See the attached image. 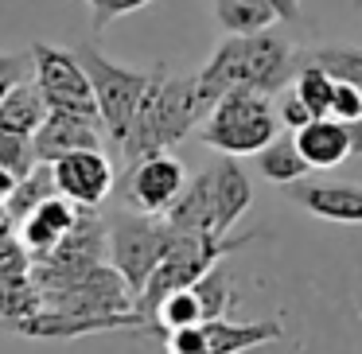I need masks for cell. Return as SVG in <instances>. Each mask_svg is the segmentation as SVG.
<instances>
[{
	"label": "cell",
	"instance_id": "6da1fadb",
	"mask_svg": "<svg viewBox=\"0 0 362 354\" xmlns=\"http://www.w3.org/2000/svg\"><path fill=\"white\" fill-rule=\"evenodd\" d=\"M199 74V94L206 105L234 90H253V94H281L292 78L300 74V59L281 35H230Z\"/></svg>",
	"mask_w": 362,
	"mask_h": 354
},
{
	"label": "cell",
	"instance_id": "4dcf8cb0",
	"mask_svg": "<svg viewBox=\"0 0 362 354\" xmlns=\"http://www.w3.org/2000/svg\"><path fill=\"white\" fill-rule=\"evenodd\" d=\"M276 12V20H284V24H296L300 20V0H269Z\"/></svg>",
	"mask_w": 362,
	"mask_h": 354
},
{
	"label": "cell",
	"instance_id": "7402d4cb",
	"mask_svg": "<svg viewBox=\"0 0 362 354\" xmlns=\"http://www.w3.org/2000/svg\"><path fill=\"white\" fill-rule=\"evenodd\" d=\"M296 98L312 110V117H331V98H335V78L323 66L308 63L296 74Z\"/></svg>",
	"mask_w": 362,
	"mask_h": 354
},
{
	"label": "cell",
	"instance_id": "5b68a950",
	"mask_svg": "<svg viewBox=\"0 0 362 354\" xmlns=\"http://www.w3.org/2000/svg\"><path fill=\"white\" fill-rule=\"evenodd\" d=\"M250 242H253V234H245V237H199V234H183L180 230V237L168 249V257L156 265V273L148 276V284L136 296V312H144L152 319L160 300H168L180 288H191L211 265H218L222 257H230L234 249H242Z\"/></svg>",
	"mask_w": 362,
	"mask_h": 354
},
{
	"label": "cell",
	"instance_id": "cb8c5ba5",
	"mask_svg": "<svg viewBox=\"0 0 362 354\" xmlns=\"http://www.w3.org/2000/svg\"><path fill=\"white\" fill-rule=\"evenodd\" d=\"M312 63L323 66L335 82L362 90V47H320L312 51Z\"/></svg>",
	"mask_w": 362,
	"mask_h": 354
},
{
	"label": "cell",
	"instance_id": "8992f818",
	"mask_svg": "<svg viewBox=\"0 0 362 354\" xmlns=\"http://www.w3.org/2000/svg\"><path fill=\"white\" fill-rule=\"evenodd\" d=\"M175 237H180V230L164 214H136L133 211V214H117L110 222V261L129 281L133 296H141V288L148 284V276L156 273L160 261L168 257Z\"/></svg>",
	"mask_w": 362,
	"mask_h": 354
},
{
	"label": "cell",
	"instance_id": "4316f807",
	"mask_svg": "<svg viewBox=\"0 0 362 354\" xmlns=\"http://www.w3.org/2000/svg\"><path fill=\"white\" fill-rule=\"evenodd\" d=\"M164 350H168V354H211V350H206L203 323H199V327L164 331Z\"/></svg>",
	"mask_w": 362,
	"mask_h": 354
},
{
	"label": "cell",
	"instance_id": "ffe728a7",
	"mask_svg": "<svg viewBox=\"0 0 362 354\" xmlns=\"http://www.w3.org/2000/svg\"><path fill=\"white\" fill-rule=\"evenodd\" d=\"M51 195H59L55 175H51V164H35V172H28L24 179H20V187L12 191V199L4 203V211H8V218L20 226V222H24L40 203H47Z\"/></svg>",
	"mask_w": 362,
	"mask_h": 354
},
{
	"label": "cell",
	"instance_id": "f1b7e54d",
	"mask_svg": "<svg viewBox=\"0 0 362 354\" xmlns=\"http://www.w3.org/2000/svg\"><path fill=\"white\" fill-rule=\"evenodd\" d=\"M276 117H281V125L288 129V133H300V129L312 121V110H308V105L296 98V90H292V94L281 98V110H276Z\"/></svg>",
	"mask_w": 362,
	"mask_h": 354
},
{
	"label": "cell",
	"instance_id": "2e32d148",
	"mask_svg": "<svg viewBox=\"0 0 362 354\" xmlns=\"http://www.w3.org/2000/svg\"><path fill=\"white\" fill-rule=\"evenodd\" d=\"M296 144L312 167H339L351 156V133L335 117H312L296 133Z\"/></svg>",
	"mask_w": 362,
	"mask_h": 354
},
{
	"label": "cell",
	"instance_id": "3957f363",
	"mask_svg": "<svg viewBox=\"0 0 362 354\" xmlns=\"http://www.w3.org/2000/svg\"><path fill=\"white\" fill-rule=\"evenodd\" d=\"M281 129V117L269 105L265 94H253V90H234V94L218 98L211 105V113L199 125L206 148H214L218 156H257L269 141Z\"/></svg>",
	"mask_w": 362,
	"mask_h": 354
},
{
	"label": "cell",
	"instance_id": "52a82bcc",
	"mask_svg": "<svg viewBox=\"0 0 362 354\" xmlns=\"http://www.w3.org/2000/svg\"><path fill=\"white\" fill-rule=\"evenodd\" d=\"M32 74H35V86L47 98L51 110H71V113L102 117V113H98L94 86H90V74L82 71L74 51L51 47V43H32Z\"/></svg>",
	"mask_w": 362,
	"mask_h": 354
},
{
	"label": "cell",
	"instance_id": "4fadbf2b",
	"mask_svg": "<svg viewBox=\"0 0 362 354\" xmlns=\"http://www.w3.org/2000/svg\"><path fill=\"white\" fill-rule=\"evenodd\" d=\"M211 195H214V234L226 237L230 226H234L253 203V183L234 156H222L218 164L211 167Z\"/></svg>",
	"mask_w": 362,
	"mask_h": 354
},
{
	"label": "cell",
	"instance_id": "83f0119b",
	"mask_svg": "<svg viewBox=\"0 0 362 354\" xmlns=\"http://www.w3.org/2000/svg\"><path fill=\"white\" fill-rule=\"evenodd\" d=\"M331 117L351 125V121L362 117V90L346 86V82H335V98H331Z\"/></svg>",
	"mask_w": 362,
	"mask_h": 354
},
{
	"label": "cell",
	"instance_id": "d6986e66",
	"mask_svg": "<svg viewBox=\"0 0 362 354\" xmlns=\"http://www.w3.org/2000/svg\"><path fill=\"white\" fill-rule=\"evenodd\" d=\"M214 20L230 35H257L269 32L276 12L269 0H214Z\"/></svg>",
	"mask_w": 362,
	"mask_h": 354
},
{
	"label": "cell",
	"instance_id": "30bf717a",
	"mask_svg": "<svg viewBox=\"0 0 362 354\" xmlns=\"http://www.w3.org/2000/svg\"><path fill=\"white\" fill-rule=\"evenodd\" d=\"M102 117L90 113H71V110H51L47 121L40 125V133L32 136L35 156L40 164H55L66 152H82V148H102Z\"/></svg>",
	"mask_w": 362,
	"mask_h": 354
},
{
	"label": "cell",
	"instance_id": "9c48e42d",
	"mask_svg": "<svg viewBox=\"0 0 362 354\" xmlns=\"http://www.w3.org/2000/svg\"><path fill=\"white\" fill-rule=\"evenodd\" d=\"M51 175H55L59 195L71 199L74 206H86V211H98L113 191V164L102 148L66 152L51 164Z\"/></svg>",
	"mask_w": 362,
	"mask_h": 354
},
{
	"label": "cell",
	"instance_id": "e0dca14e",
	"mask_svg": "<svg viewBox=\"0 0 362 354\" xmlns=\"http://www.w3.org/2000/svg\"><path fill=\"white\" fill-rule=\"evenodd\" d=\"M47 113H51V105L35 82H16V86H8V94L0 98V129L4 133L35 136L40 125L47 121Z\"/></svg>",
	"mask_w": 362,
	"mask_h": 354
},
{
	"label": "cell",
	"instance_id": "277c9868",
	"mask_svg": "<svg viewBox=\"0 0 362 354\" xmlns=\"http://www.w3.org/2000/svg\"><path fill=\"white\" fill-rule=\"evenodd\" d=\"M82 71L90 74V86H94L98 98V113H102V125L113 141H125L129 125H133L136 110H141L144 94H148V82H152V66H121L113 59H105L94 43H78L74 47Z\"/></svg>",
	"mask_w": 362,
	"mask_h": 354
},
{
	"label": "cell",
	"instance_id": "7c38bea8",
	"mask_svg": "<svg viewBox=\"0 0 362 354\" xmlns=\"http://www.w3.org/2000/svg\"><path fill=\"white\" fill-rule=\"evenodd\" d=\"M78 211H82V206H74L71 199H63V195H51L47 203L35 206V211L16 226V234H20V242H24L28 257H32V261L35 257H47V253L55 249L66 234H71Z\"/></svg>",
	"mask_w": 362,
	"mask_h": 354
},
{
	"label": "cell",
	"instance_id": "836d02e7",
	"mask_svg": "<svg viewBox=\"0 0 362 354\" xmlns=\"http://www.w3.org/2000/svg\"><path fill=\"white\" fill-rule=\"evenodd\" d=\"M4 226H12V218H8V211L0 206V230H4Z\"/></svg>",
	"mask_w": 362,
	"mask_h": 354
},
{
	"label": "cell",
	"instance_id": "9a60e30c",
	"mask_svg": "<svg viewBox=\"0 0 362 354\" xmlns=\"http://www.w3.org/2000/svg\"><path fill=\"white\" fill-rule=\"evenodd\" d=\"M175 230L183 234H199V237H218L214 234V195H211V167L199 172L195 179H187L183 195L168 206L164 214Z\"/></svg>",
	"mask_w": 362,
	"mask_h": 354
},
{
	"label": "cell",
	"instance_id": "1f68e13d",
	"mask_svg": "<svg viewBox=\"0 0 362 354\" xmlns=\"http://www.w3.org/2000/svg\"><path fill=\"white\" fill-rule=\"evenodd\" d=\"M16 187H20V175H16V172H8V167H0V206L8 203Z\"/></svg>",
	"mask_w": 362,
	"mask_h": 354
},
{
	"label": "cell",
	"instance_id": "8fae6325",
	"mask_svg": "<svg viewBox=\"0 0 362 354\" xmlns=\"http://www.w3.org/2000/svg\"><path fill=\"white\" fill-rule=\"evenodd\" d=\"M284 195L323 222L362 226V183H288Z\"/></svg>",
	"mask_w": 362,
	"mask_h": 354
},
{
	"label": "cell",
	"instance_id": "484cf974",
	"mask_svg": "<svg viewBox=\"0 0 362 354\" xmlns=\"http://www.w3.org/2000/svg\"><path fill=\"white\" fill-rule=\"evenodd\" d=\"M86 4H90V24H94V32H105L113 20L144 8V4H152V0H86Z\"/></svg>",
	"mask_w": 362,
	"mask_h": 354
},
{
	"label": "cell",
	"instance_id": "7a4b0ae2",
	"mask_svg": "<svg viewBox=\"0 0 362 354\" xmlns=\"http://www.w3.org/2000/svg\"><path fill=\"white\" fill-rule=\"evenodd\" d=\"M211 113V105L199 94V74H172L164 63L152 66V82L144 94L141 110H136L129 136L121 141L125 160H144L168 152L175 141L203 125V117Z\"/></svg>",
	"mask_w": 362,
	"mask_h": 354
},
{
	"label": "cell",
	"instance_id": "ba28073f",
	"mask_svg": "<svg viewBox=\"0 0 362 354\" xmlns=\"http://www.w3.org/2000/svg\"><path fill=\"white\" fill-rule=\"evenodd\" d=\"M183 187H187V172L168 152L133 160L129 175L121 179V195L136 214H168V206L183 195Z\"/></svg>",
	"mask_w": 362,
	"mask_h": 354
},
{
	"label": "cell",
	"instance_id": "5bb4252c",
	"mask_svg": "<svg viewBox=\"0 0 362 354\" xmlns=\"http://www.w3.org/2000/svg\"><path fill=\"white\" fill-rule=\"evenodd\" d=\"M206 350L211 354H250L265 343L284 338V327L276 319H257V323H230V319H206L203 323Z\"/></svg>",
	"mask_w": 362,
	"mask_h": 354
},
{
	"label": "cell",
	"instance_id": "44dd1931",
	"mask_svg": "<svg viewBox=\"0 0 362 354\" xmlns=\"http://www.w3.org/2000/svg\"><path fill=\"white\" fill-rule=\"evenodd\" d=\"M191 288H195V296H199V304H203L206 319H226V312L238 304V292H234V284H230V273H226V265H222V261L206 269V273L199 276Z\"/></svg>",
	"mask_w": 362,
	"mask_h": 354
},
{
	"label": "cell",
	"instance_id": "ac0fdd59",
	"mask_svg": "<svg viewBox=\"0 0 362 354\" xmlns=\"http://www.w3.org/2000/svg\"><path fill=\"white\" fill-rule=\"evenodd\" d=\"M257 167L269 183H281V187L304 179V175L312 172V164L304 160V152H300V144H296V133H276L273 141L257 152Z\"/></svg>",
	"mask_w": 362,
	"mask_h": 354
},
{
	"label": "cell",
	"instance_id": "f546056e",
	"mask_svg": "<svg viewBox=\"0 0 362 354\" xmlns=\"http://www.w3.org/2000/svg\"><path fill=\"white\" fill-rule=\"evenodd\" d=\"M28 59H32V51H28V55H0V90L16 86L20 71L28 66Z\"/></svg>",
	"mask_w": 362,
	"mask_h": 354
},
{
	"label": "cell",
	"instance_id": "d4e9b609",
	"mask_svg": "<svg viewBox=\"0 0 362 354\" xmlns=\"http://www.w3.org/2000/svg\"><path fill=\"white\" fill-rule=\"evenodd\" d=\"M35 164H40V156H35L32 136H16L0 129V167H8V172H16L24 179L28 172H35Z\"/></svg>",
	"mask_w": 362,
	"mask_h": 354
},
{
	"label": "cell",
	"instance_id": "603a6c76",
	"mask_svg": "<svg viewBox=\"0 0 362 354\" xmlns=\"http://www.w3.org/2000/svg\"><path fill=\"white\" fill-rule=\"evenodd\" d=\"M152 319L160 323V331H180V327H199L206 315H203V304H199L195 288H180L168 300H160Z\"/></svg>",
	"mask_w": 362,
	"mask_h": 354
},
{
	"label": "cell",
	"instance_id": "d6a6232c",
	"mask_svg": "<svg viewBox=\"0 0 362 354\" xmlns=\"http://www.w3.org/2000/svg\"><path fill=\"white\" fill-rule=\"evenodd\" d=\"M346 133H351V156H362V117L351 121V125H346Z\"/></svg>",
	"mask_w": 362,
	"mask_h": 354
}]
</instances>
